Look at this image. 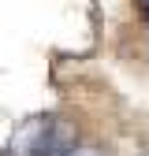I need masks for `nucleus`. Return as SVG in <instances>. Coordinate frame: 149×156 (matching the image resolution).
<instances>
[{"label": "nucleus", "instance_id": "nucleus-1", "mask_svg": "<svg viewBox=\"0 0 149 156\" xmlns=\"http://www.w3.org/2000/svg\"><path fill=\"white\" fill-rule=\"evenodd\" d=\"M138 15H142V23L149 26V0H138Z\"/></svg>", "mask_w": 149, "mask_h": 156}, {"label": "nucleus", "instance_id": "nucleus-2", "mask_svg": "<svg viewBox=\"0 0 149 156\" xmlns=\"http://www.w3.org/2000/svg\"><path fill=\"white\" fill-rule=\"evenodd\" d=\"M67 156H97V152H93V149H71Z\"/></svg>", "mask_w": 149, "mask_h": 156}]
</instances>
